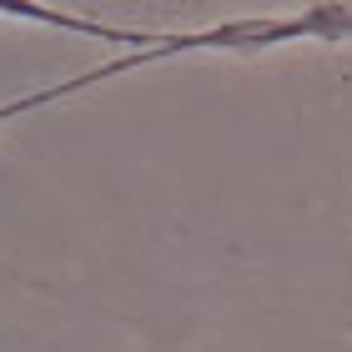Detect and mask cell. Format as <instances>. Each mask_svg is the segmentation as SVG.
Listing matches in <instances>:
<instances>
[{
	"instance_id": "1",
	"label": "cell",
	"mask_w": 352,
	"mask_h": 352,
	"mask_svg": "<svg viewBox=\"0 0 352 352\" xmlns=\"http://www.w3.org/2000/svg\"><path fill=\"white\" fill-rule=\"evenodd\" d=\"M287 41H352V6L342 0H327V6H312L302 15H257V21H221V25H201V30H176L166 45H141V51H126L116 60H101L81 76H66V81L36 86L15 101H0V126L15 116H30V111L60 106L71 96H81L101 81H116L126 71L156 66V60H176V56H206V51H267V45H287Z\"/></svg>"
}]
</instances>
